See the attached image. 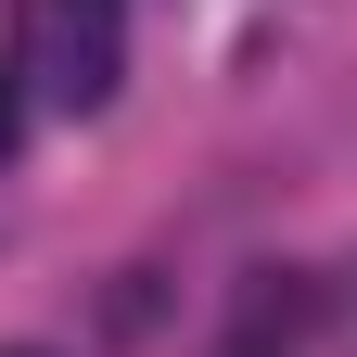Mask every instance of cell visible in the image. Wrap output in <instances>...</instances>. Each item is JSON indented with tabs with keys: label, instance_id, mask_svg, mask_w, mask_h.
<instances>
[{
	"label": "cell",
	"instance_id": "4",
	"mask_svg": "<svg viewBox=\"0 0 357 357\" xmlns=\"http://www.w3.org/2000/svg\"><path fill=\"white\" fill-rule=\"evenodd\" d=\"M13 357H38V344H13Z\"/></svg>",
	"mask_w": 357,
	"mask_h": 357
},
{
	"label": "cell",
	"instance_id": "2",
	"mask_svg": "<svg viewBox=\"0 0 357 357\" xmlns=\"http://www.w3.org/2000/svg\"><path fill=\"white\" fill-rule=\"evenodd\" d=\"M306 332H319V281H294V268H268V281L243 294V319H230V357H294Z\"/></svg>",
	"mask_w": 357,
	"mask_h": 357
},
{
	"label": "cell",
	"instance_id": "1",
	"mask_svg": "<svg viewBox=\"0 0 357 357\" xmlns=\"http://www.w3.org/2000/svg\"><path fill=\"white\" fill-rule=\"evenodd\" d=\"M13 77L64 115H102L128 77V0H13Z\"/></svg>",
	"mask_w": 357,
	"mask_h": 357
},
{
	"label": "cell",
	"instance_id": "3",
	"mask_svg": "<svg viewBox=\"0 0 357 357\" xmlns=\"http://www.w3.org/2000/svg\"><path fill=\"white\" fill-rule=\"evenodd\" d=\"M13 141H26V102H13V77H0V166H13Z\"/></svg>",
	"mask_w": 357,
	"mask_h": 357
}]
</instances>
